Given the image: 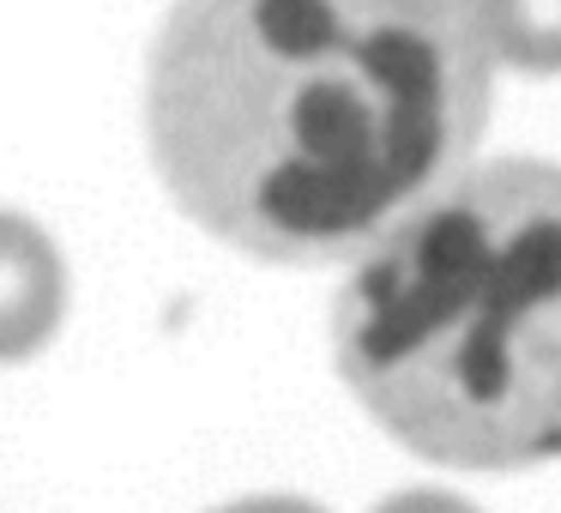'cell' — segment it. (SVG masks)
I'll return each instance as SVG.
<instances>
[{"label":"cell","mask_w":561,"mask_h":513,"mask_svg":"<svg viewBox=\"0 0 561 513\" xmlns=\"http://www.w3.org/2000/svg\"><path fill=\"white\" fill-rule=\"evenodd\" d=\"M218 513H320L314 501H296V495H254V501H236V508Z\"/></svg>","instance_id":"6"},{"label":"cell","mask_w":561,"mask_h":513,"mask_svg":"<svg viewBox=\"0 0 561 513\" xmlns=\"http://www.w3.org/2000/svg\"><path fill=\"white\" fill-rule=\"evenodd\" d=\"M489 61L519 73H561V0H471Z\"/></svg>","instance_id":"4"},{"label":"cell","mask_w":561,"mask_h":513,"mask_svg":"<svg viewBox=\"0 0 561 513\" xmlns=\"http://www.w3.org/2000/svg\"><path fill=\"white\" fill-rule=\"evenodd\" d=\"M471 0H175L146 67L170 200L272 266H332L471 170L489 127Z\"/></svg>","instance_id":"1"},{"label":"cell","mask_w":561,"mask_h":513,"mask_svg":"<svg viewBox=\"0 0 561 513\" xmlns=\"http://www.w3.org/2000/svg\"><path fill=\"white\" fill-rule=\"evenodd\" d=\"M332 356L416 459L525 471L561 459V170H459L356 254Z\"/></svg>","instance_id":"2"},{"label":"cell","mask_w":561,"mask_h":513,"mask_svg":"<svg viewBox=\"0 0 561 513\" xmlns=\"http://www.w3.org/2000/svg\"><path fill=\"white\" fill-rule=\"evenodd\" d=\"M375 513H477V508L459 495H447V489H404V495L380 501Z\"/></svg>","instance_id":"5"},{"label":"cell","mask_w":561,"mask_h":513,"mask_svg":"<svg viewBox=\"0 0 561 513\" xmlns=\"http://www.w3.org/2000/svg\"><path fill=\"white\" fill-rule=\"evenodd\" d=\"M67 320L61 248L19 212H0V363H25Z\"/></svg>","instance_id":"3"}]
</instances>
